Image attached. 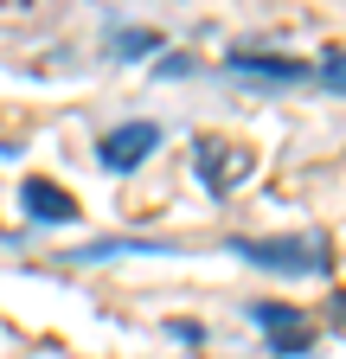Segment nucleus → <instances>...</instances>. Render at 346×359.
<instances>
[{
  "label": "nucleus",
  "instance_id": "1",
  "mask_svg": "<svg viewBox=\"0 0 346 359\" xmlns=\"http://www.w3.org/2000/svg\"><path fill=\"white\" fill-rule=\"evenodd\" d=\"M237 257L282 269V276H327V238H250L237 244Z\"/></svg>",
  "mask_w": 346,
  "mask_h": 359
},
{
  "label": "nucleus",
  "instance_id": "2",
  "mask_svg": "<svg viewBox=\"0 0 346 359\" xmlns=\"http://www.w3.org/2000/svg\"><path fill=\"white\" fill-rule=\"evenodd\" d=\"M193 154H199V180L212 193H237L244 180H250V148L244 142H219V135H199L193 142Z\"/></svg>",
  "mask_w": 346,
  "mask_h": 359
},
{
  "label": "nucleus",
  "instance_id": "3",
  "mask_svg": "<svg viewBox=\"0 0 346 359\" xmlns=\"http://www.w3.org/2000/svg\"><path fill=\"white\" fill-rule=\"evenodd\" d=\"M154 148H160V128L154 122H122V128H109L103 142H97V161L109 173H128V167H141Z\"/></svg>",
  "mask_w": 346,
  "mask_h": 359
},
{
  "label": "nucleus",
  "instance_id": "4",
  "mask_svg": "<svg viewBox=\"0 0 346 359\" xmlns=\"http://www.w3.org/2000/svg\"><path fill=\"white\" fill-rule=\"evenodd\" d=\"M250 321L270 334V346H276V353H301V346H308V327H301V314H295V308H282V302H256V308H250Z\"/></svg>",
  "mask_w": 346,
  "mask_h": 359
},
{
  "label": "nucleus",
  "instance_id": "5",
  "mask_svg": "<svg viewBox=\"0 0 346 359\" xmlns=\"http://www.w3.org/2000/svg\"><path fill=\"white\" fill-rule=\"evenodd\" d=\"M26 205H32V218H52V224L77 218V199L58 187V180H26Z\"/></svg>",
  "mask_w": 346,
  "mask_h": 359
},
{
  "label": "nucleus",
  "instance_id": "6",
  "mask_svg": "<svg viewBox=\"0 0 346 359\" xmlns=\"http://www.w3.org/2000/svg\"><path fill=\"white\" fill-rule=\"evenodd\" d=\"M231 65H237V71H250V77H282V83H289V77H301V65H282V58H250V52H237Z\"/></svg>",
  "mask_w": 346,
  "mask_h": 359
},
{
  "label": "nucleus",
  "instance_id": "7",
  "mask_svg": "<svg viewBox=\"0 0 346 359\" xmlns=\"http://www.w3.org/2000/svg\"><path fill=\"white\" fill-rule=\"evenodd\" d=\"M321 83H333V90H346V52H333V58L321 65Z\"/></svg>",
  "mask_w": 346,
  "mask_h": 359
},
{
  "label": "nucleus",
  "instance_id": "8",
  "mask_svg": "<svg viewBox=\"0 0 346 359\" xmlns=\"http://www.w3.org/2000/svg\"><path fill=\"white\" fill-rule=\"evenodd\" d=\"M340 314H346V295H340Z\"/></svg>",
  "mask_w": 346,
  "mask_h": 359
}]
</instances>
